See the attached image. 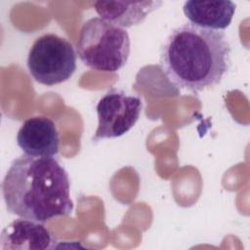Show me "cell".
<instances>
[{
	"mask_svg": "<svg viewBox=\"0 0 250 250\" xmlns=\"http://www.w3.org/2000/svg\"><path fill=\"white\" fill-rule=\"evenodd\" d=\"M66 170L54 157L21 155L13 160L3 181L7 211L45 223L73 210Z\"/></svg>",
	"mask_w": 250,
	"mask_h": 250,
	"instance_id": "7a4b0ae2",
	"label": "cell"
},
{
	"mask_svg": "<svg viewBox=\"0 0 250 250\" xmlns=\"http://www.w3.org/2000/svg\"><path fill=\"white\" fill-rule=\"evenodd\" d=\"M235 8V3L229 0H188L184 3L183 11L192 24L215 30H223L230 24Z\"/></svg>",
	"mask_w": 250,
	"mask_h": 250,
	"instance_id": "ba28073f",
	"label": "cell"
},
{
	"mask_svg": "<svg viewBox=\"0 0 250 250\" xmlns=\"http://www.w3.org/2000/svg\"><path fill=\"white\" fill-rule=\"evenodd\" d=\"M0 242L2 250H44L53 249L56 238L41 222L21 218L3 229Z\"/></svg>",
	"mask_w": 250,
	"mask_h": 250,
	"instance_id": "52a82bcc",
	"label": "cell"
},
{
	"mask_svg": "<svg viewBox=\"0 0 250 250\" xmlns=\"http://www.w3.org/2000/svg\"><path fill=\"white\" fill-rule=\"evenodd\" d=\"M142 108L143 102L139 96L117 88L109 89L97 104L99 122L93 142L118 138L127 133L139 120Z\"/></svg>",
	"mask_w": 250,
	"mask_h": 250,
	"instance_id": "5b68a950",
	"label": "cell"
},
{
	"mask_svg": "<svg viewBox=\"0 0 250 250\" xmlns=\"http://www.w3.org/2000/svg\"><path fill=\"white\" fill-rule=\"evenodd\" d=\"M161 1H96L93 6L99 16L120 27L142 23Z\"/></svg>",
	"mask_w": 250,
	"mask_h": 250,
	"instance_id": "9c48e42d",
	"label": "cell"
},
{
	"mask_svg": "<svg viewBox=\"0 0 250 250\" xmlns=\"http://www.w3.org/2000/svg\"><path fill=\"white\" fill-rule=\"evenodd\" d=\"M27 67L32 78L46 86H54L68 80L76 70V54L65 38L46 33L31 45Z\"/></svg>",
	"mask_w": 250,
	"mask_h": 250,
	"instance_id": "277c9868",
	"label": "cell"
},
{
	"mask_svg": "<svg viewBox=\"0 0 250 250\" xmlns=\"http://www.w3.org/2000/svg\"><path fill=\"white\" fill-rule=\"evenodd\" d=\"M230 51L224 31L184 23L163 42L159 66L174 87L196 94L222 81L231 65Z\"/></svg>",
	"mask_w": 250,
	"mask_h": 250,
	"instance_id": "6da1fadb",
	"label": "cell"
},
{
	"mask_svg": "<svg viewBox=\"0 0 250 250\" xmlns=\"http://www.w3.org/2000/svg\"><path fill=\"white\" fill-rule=\"evenodd\" d=\"M17 144L24 154L53 157L59 153L60 136L56 123L45 116L26 119L17 135Z\"/></svg>",
	"mask_w": 250,
	"mask_h": 250,
	"instance_id": "8992f818",
	"label": "cell"
},
{
	"mask_svg": "<svg viewBox=\"0 0 250 250\" xmlns=\"http://www.w3.org/2000/svg\"><path fill=\"white\" fill-rule=\"evenodd\" d=\"M130 45L126 29L96 17L83 23L76 50L86 66L98 71L116 72L127 63Z\"/></svg>",
	"mask_w": 250,
	"mask_h": 250,
	"instance_id": "3957f363",
	"label": "cell"
}]
</instances>
